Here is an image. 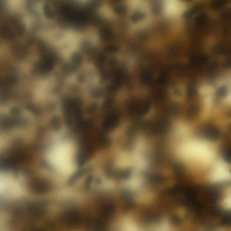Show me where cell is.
Listing matches in <instances>:
<instances>
[{"label":"cell","instance_id":"1","mask_svg":"<svg viewBox=\"0 0 231 231\" xmlns=\"http://www.w3.org/2000/svg\"><path fill=\"white\" fill-rule=\"evenodd\" d=\"M64 223L70 227H74L78 225L80 221L79 214L75 211H70L66 213L62 217Z\"/></svg>","mask_w":231,"mask_h":231},{"label":"cell","instance_id":"2","mask_svg":"<svg viewBox=\"0 0 231 231\" xmlns=\"http://www.w3.org/2000/svg\"><path fill=\"white\" fill-rule=\"evenodd\" d=\"M205 136L208 139L216 140L219 137V131L216 128L209 127L206 128L205 130Z\"/></svg>","mask_w":231,"mask_h":231},{"label":"cell","instance_id":"3","mask_svg":"<svg viewBox=\"0 0 231 231\" xmlns=\"http://www.w3.org/2000/svg\"><path fill=\"white\" fill-rule=\"evenodd\" d=\"M207 57L205 56H198L193 59L192 60V64L195 67H197L205 63Z\"/></svg>","mask_w":231,"mask_h":231},{"label":"cell","instance_id":"4","mask_svg":"<svg viewBox=\"0 0 231 231\" xmlns=\"http://www.w3.org/2000/svg\"><path fill=\"white\" fill-rule=\"evenodd\" d=\"M152 79V75L150 72H146L144 73L142 76V80L143 82L145 83H149L150 82Z\"/></svg>","mask_w":231,"mask_h":231},{"label":"cell","instance_id":"5","mask_svg":"<svg viewBox=\"0 0 231 231\" xmlns=\"http://www.w3.org/2000/svg\"><path fill=\"white\" fill-rule=\"evenodd\" d=\"M225 2L222 1H217L213 4V9L219 10L221 9L225 5Z\"/></svg>","mask_w":231,"mask_h":231},{"label":"cell","instance_id":"6","mask_svg":"<svg viewBox=\"0 0 231 231\" xmlns=\"http://www.w3.org/2000/svg\"><path fill=\"white\" fill-rule=\"evenodd\" d=\"M222 222L224 225L231 226V215H226L223 217Z\"/></svg>","mask_w":231,"mask_h":231},{"label":"cell","instance_id":"7","mask_svg":"<svg viewBox=\"0 0 231 231\" xmlns=\"http://www.w3.org/2000/svg\"><path fill=\"white\" fill-rule=\"evenodd\" d=\"M224 159L225 162L229 164H231V150L229 151L224 157Z\"/></svg>","mask_w":231,"mask_h":231},{"label":"cell","instance_id":"8","mask_svg":"<svg viewBox=\"0 0 231 231\" xmlns=\"http://www.w3.org/2000/svg\"><path fill=\"white\" fill-rule=\"evenodd\" d=\"M195 94V90L194 88H191L190 89L188 90V96L189 98L192 97L193 96H194V95Z\"/></svg>","mask_w":231,"mask_h":231},{"label":"cell","instance_id":"9","mask_svg":"<svg viewBox=\"0 0 231 231\" xmlns=\"http://www.w3.org/2000/svg\"><path fill=\"white\" fill-rule=\"evenodd\" d=\"M226 93H227V91L226 89H224V88H222L219 91V94L220 96H224L226 95Z\"/></svg>","mask_w":231,"mask_h":231},{"label":"cell","instance_id":"10","mask_svg":"<svg viewBox=\"0 0 231 231\" xmlns=\"http://www.w3.org/2000/svg\"></svg>","mask_w":231,"mask_h":231}]
</instances>
